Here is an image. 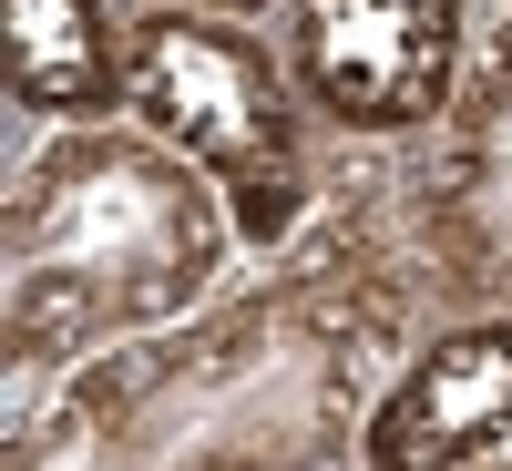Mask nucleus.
I'll use <instances>...</instances> for the list:
<instances>
[{
  "mask_svg": "<svg viewBox=\"0 0 512 471\" xmlns=\"http://www.w3.org/2000/svg\"><path fill=\"white\" fill-rule=\"evenodd\" d=\"M134 93V0H11V144L113 123Z\"/></svg>",
  "mask_w": 512,
  "mask_h": 471,
  "instance_id": "7",
  "label": "nucleus"
},
{
  "mask_svg": "<svg viewBox=\"0 0 512 471\" xmlns=\"http://www.w3.org/2000/svg\"><path fill=\"white\" fill-rule=\"evenodd\" d=\"M195 11H246V21H277L287 0H195Z\"/></svg>",
  "mask_w": 512,
  "mask_h": 471,
  "instance_id": "8",
  "label": "nucleus"
},
{
  "mask_svg": "<svg viewBox=\"0 0 512 471\" xmlns=\"http://www.w3.org/2000/svg\"><path fill=\"white\" fill-rule=\"evenodd\" d=\"M246 267L236 205L134 113L11 144L0 185V379L31 420L82 359L195 318Z\"/></svg>",
  "mask_w": 512,
  "mask_h": 471,
  "instance_id": "2",
  "label": "nucleus"
},
{
  "mask_svg": "<svg viewBox=\"0 0 512 471\" xmlns=\"http://www.w3.org/2000/svg\"><path fill=\"white\" fill-rule=\"evenodd\" d=\"M482 21L492 0H287L277 41L318 134L349 164H400L451 113L482 52Z\"/></svg>",
  "mask_w": 512,
  "mask_h": 471,
  "instance_id": "4",
  "label": "nucleus"
},
{
  "mask_svg": "<svg viewBox=\"0 0 512 471\" xmlns=\"http://www.w3.org/2000/svg\"><path fill=\"white\" fill-rule=\"evenodd\" d=\"M431 318L400 175L349 164L297 246L246 256L195 318L82 359L11 420L0 471H359L369 400Z\"/></svg>",
  "mask_w": 512,
  "mask_h": 471,
  "instance_id": "1",
  "label": "nucleus"
},
{
  "mask_svg": "<svg viewBox=\"0 0 512 471\" xmlns=\"http://www.w3.org/2000/svg\"><path fill=\"white\" fill-rule=\"evenodd\" d=\"M390 175H400V236L431 277V308L441 318L512 308V0H492L451 113Z\"/></svg>",
  "mask_w": 512,
  "mask_h": 471,
  "instance_id": "5",
  "label": "nucleus"
},
{
  "mask_svg": "<svg viewBox=\"0 0 512 471\" xmlns=\"http://www.w3.org/2000/svg\"><path fill=\"white\" fill-rule=\"evenodd\" d=\"M482 471H512V461H482Z\"/></svg>",
  "mask_w": 512,
  "mask_h": 471,
  "instance_id": "9",
  "label": "nucleus"
},
{
  "mask_svg": "<svg viewBox=\"0 0 512 471\" xmlns=\"http://www.w3.org/2000/svg\"><path fill=\"white\" fill-rule=\"evenodd\" d=\"M512 461V308L431 318L369 400L359 471H482Z\"/></svg>",
  "mask_w": 512,
  "mask_h": 471,
  "instance_id": "6",
  "label": "nucleus"
},
{
  "mask_svg": "<svg viewBox=\"0 0 512 471\" xmlns=\"http://www.w3.org/2000/svg\"><path fill=\"white\" fill-rule=\"evenodd\" d=\"M123 113L144 134H164L236 205L246 256L297 246L349 175V154L318 134V113L287 72L277 21H246V11L134 0V93H123Z\"/></svg>",
  "mask_w": 512,
  "mask_h": 471,
  "instance_id": "3",
  "label": "nucleus"
}]
</instances>
